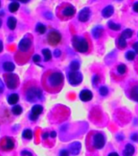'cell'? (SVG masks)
Returning a JSON list of instances; mask_svg holds the SVG:
<instances>
[{
	"label": "cell",
	"instance_id": "13",
	"mask_svg": "<svg viewBox=\"0 0 138 156\" xmlns=\"http://www.w3.org/2000/svg\"><path fill=\"white\" fill-rule=\"evenodd\" d=\"M135 153H136V148L131 143L124 144L121 149L122 156H134Z\"/></svg>",
	"mask_w": 138,
	"mask_h": 156
},
{
	"label": "cell",
	"instance_id": "34",
	"mask_svg": "<svg viewBox=\"0 0 138 156\" xmlns=\"http://www.w3.org/2000/svg\"><path fill=\"white\" fill-rule=\"evenodd\" d=\"M92 81L94 83V85H97V84H99L100 81H101V78H100V76L98 74L97 75H95L92 79Z\"/></svg>",
	"mask_w": 138,
	"mask_h": 156
},
{
	"label": "cell",
	"instance_id": "18",
	"mask_svg": "<svg viewBox=\"0 0 138 156\" xmlns=\"http://www.w3.org/2000/svg\"><path fill=\"white\" fill-rule=\"evenodd\" d=\"M113 13H114V7L111 5H109V6L103 8L102 12V16L104 18H109L113 15Z\"/></svg>",
	"mask_w": 138,
	"mask_h": 156
},
{
	"label": "cell",
	"instance_id": "26",
	"mask_svg": "<svg viewBox=\"0 0 138 156\" xmlns=\"http://www.w3.org/2000/svg\"><path fill=\"white\" fill-rule=\"evenodd\" d=\"M133 31L130 29H125L121 34H120V36H122L125 39H128V38H130L133 37Z\"/></svg>",
	"mask_w": 138,
	"mask_h": 156
},
{
	"label": "cell",
	"instance_id": "28",
	"mask_svg": "<svg viewBox=\"0 0 138 156\" xmlns=\"http://www.w3.org/2000/svg\"><path fill=\"white\" fill-rule=\"evenodd\" d=\"M36 31L37 32V33H39L40 34H45L46 31V26H45L44 24L39 23V24H37V25L36 27Z\"/></svg>",
	"mask_w": 138,
	"mask_h": 156
},
{
	"label": "cell",
	"instance_id": "46",
	"mask_svg": "<svg viewBox=\"0 0 138 156\" xmlns=\"http://www.w3.org/2000/svg\"><path fill=\"white\" fill-rule=\"evenodd\" d=\"M2 20L0 19V28H1V26H2Z\"/></svg>",
	"mask_w": 138,
	"mask_h": 156
},
{
	"label": "cell",
	"instance_id": "32",
	"mask_svg": "<svg viewBox=\"0 0 138 156\" xmlns=\"http://www.w3.org/2000/svg\"><path fill=\"white\" fill-rule=\"evenodd\" d=\"M126 58L128 60H133L135 57H136V53L134 51H129L126 53Z\"/></svg>",
	"mask_w": 138,
	"mask_h": 156
},
{
	"label": "cell",
	"instance_id": "22",
	"mask_svg": "<svg viewBox=\"0 0 138 156\" xmlns=\"http://www.w3.org/2000/svg\"><path fill=\"white\" fill-rule=\"evenodd\" d=\"M18 101H19V95L16 94H12L7 98V102L11 105L16 104L18 102Z\"/></svg>",
	"mask_w": 138,
	"mask_h": 156
},
{
	"label": "cell",
	"instance_id": "41",
	"mask_svg": "<svg viewBox=\"0 0 138 156\" xmlns=\"http://www.w3.org/2000/svg\"><path fill=\"white\" fill-rule=\"evenodd\" d=\"M133 47L135 52L138 54V41L135 42V43H134L133 45Z\"/></svg>",
	"mask_w": 138,
	"mask_h": 156
},
{
	"label": "cell",
	"instance_id": "20",
	"mask_svg": "<svg viewBox=\"0 0 138 156\" xmlns=\"http://www.w3.org/2000/svg\"><path fill=\"white\" fill-rule=\"evenodd\" d=\"M117 47L119 49V50H124V49L127 47V41L126 39L124 38L123 37L120 36L118 37V40H117Z\"/></svg>",
	"mask_w": 138,
	"mask_h": 156
},
{
	"label": "cell",
	"instance_id": "4",
	"mask_svg": "<svg viewBox=\"0 0 138 156\" xmlns=\"http://www.w3.org/2000/svg\"><path fill=\"white\" fill-rule=\"evenodd\" d=\"M22 92L25 100L29 102H36L42 97V91L36 80H28L22 88Z\"/></svg>",
	"mask_w": 138,
	"mask_h": 156
},
{
	"label": "cell",
	"instance_id": "43",
	"mask_svg": "<svg viewBox=\"0 0 138 156\" xmlns=\"http://www.w3.org/2000/svg\"><path fill=\"white\" fill-rule=\"evenodd\" d=\"M133 10L134 12H136L138 13V2H136L133 5Z\"/></svg>",
	"mask_w": 138,
	"mask_h": 156
},
{
	"label": "cell",
	"instance_id": "2",
	"mask_svg": "<svg viewBox=\"0 0 138 156\" xmlns=\"http://www.w3.org/2000/svg\"><path fill=\"white\" fill-rule=\"evenodd\" d=\"M34 52V37L32 34H27L18 45V49L14 55L15 61L19 65H24L29 62Z\"/></svg>",
	"mask_w": 138,
	"mask_h": 156
},
{
	"label": "cell",
	"instance_id": "24",
	"mask_svg": "<svg viewBox=\"0 0 138 156\" xmlns=\"http://www.w3.org/2000/svg\"><path fill=\"white\" fill-rule=\"evenodd\" d=\"M42 54L44 55V60L46 62H48L52 58V54H51V51L49 49H43L42 50Z\"/></svg>",
	"mask_w": 138,
	"mask_h": 156
},
{
	"label": "cell",
	"instance_id": "11",
	"mask_svg": "<svg viewBox=\"0 0 138 156\" xmlns=\"http://www.w3.org/2000/svg\"><path fill=\"white\" fill-rule=\"evenodd\" d=\"M68 80L70 85L76 86L81 83L83 80V76L78 71H71L68 74Z\"/></svg>",
	"mask_w": 138,
	"mask_h": 156
},
{
	"label": "cell",
	"instance_id": "7",
	"mask_svg": "<svg viewBox=\"0 0 138 156\" xmlns=\"http://www.w3.org/2000/svg\"><path fill=\"white\" fill-rule=\"evenodd\" d=\"M5 84L9 90H15L19 85V76L12 73H7L3 74Z\"/></svg>",
	"mask_w": 138,
	"mask_h": 156
},
{
	"label": "cell",
	"instance_id": "6",
	"mask_svg": "<svg viewBox=\"0 0 138 156\" xmlns=\"http://www.w3.org/2000/svg\"><path fill=\"white\" fill-rule=\"evenodd\" d=\"M128 74V68L124 63H119L115 67L111 72V75L114 80L120 81L124 79Z\"/></svg>",
	"mask_w": 138,
	"mask_h": 156
},
{
	"label": "cell",
	"instance_id": "33",
	"mask_svg": "<svg viewBox=\"0 0 138 156\" xmlns=\"http://www.w3.org/2000/svg\"><path fill=\"white\" fill-rule=\"evenodd\" d=\"M108 92H109V90H108L107 87H106V86H102V87H100L99 89L100 94L102 95V96H103V97L107 96V95L108 94Z\"/></svg>",
	"mask_w": 138,
	"mask_h": 156
},
{
	"label": "cell",
	"instance_id": "8",
	"mask_svg": "<svg viewBox=\"0 0 138 156\" xmlns=\"http://www.w3.org/2000/svg\"><path fill=\"white\" fill-rule=\"evenodd\" d=\"M125 92L129 99L138 102V80H131L127 85Z\"/></svg>",
	"mask_w": 138,
	"mask_h": 156
},
{
	"label": "cell",
	"instance_id": "45",
	"mask_svg": "<svg viewBox=\"0 0 138 156\" xmlns=\"http://www.w3.org/2000/svg\"><path fill=\"white\" fill-rule=\"evenodd\" d=\"M19 1L21 2H24V3H26V2H29V0H19Z\"/></svg>",
	"mask_w": 138,
	"mask_h": 156
},
{
	"label": "cell",
	"instance_id": "23",
	"mask_svg": "<svg viewBox=\"0 0 138 156\" xmlns=\"http://www.w3.org/2000/svg\"><path fill=\"white\" fill-rule=\"evenodd\" d=\"M3 69L7 73H12L15 69V65L12 62H5L3 63Z\"/></svg>",
	"mask_w": 138,
	"mask_h": 156
},
{
	"label": "cell",
	"instance_id": "14",
	"mask_svg": "<svg viewBox=\"0 0 138 156\" xmlns=\"http://www.w3.org/2000/svg\"><path fill=\"white\" fill-rule=\"evenodd\" d=\"M43 112V107L41 105H35L32 108L31 115H29V119L31 120H36L39 115H41Z\"/></svg>",
	"mask_w": 138,
	"mask_h": 156
},
{
	"label": "cell",
	"instance_id": "48",
	"mask_svg": "<svg viewBox=\"0 0 138 156\" xmlns=\"http://www.w3.org/2000/svg\"><path fill=\"white\" fill-rule=\"evenodd\" d=\"M117 1H118V0H117ZM119 1H122V0H119Z\"/></svg>",
	"mask_w": 138,
	"mask_h": 156
},
{
	"label": "cell",
	"instance_id": "31",
	"mask_svg": "<svg viewBox=\"0 0 138 156\" xmlns=\"http://www.w3.org/2000/svg\"><path fill=\"white\" fill-rule=\"evenodd\" d=\"M71 71H78L80 68V63L77 61H73L70 65Z\"/></svg>",
	"mask_w": 138,
	"mask_h": 156
},
{
	"label": "cell",
	"instance_id": "44",
	"mask_svg": "<svg viewBox=\"0 0 138 156\" xmlns=\"http://www.w3.org/2000/svg\"><path fill=\"white\" fill-rule=\"evenodd\" d=\"M2 49H3V46H2V42L0 41V53L2 52Z\"/></svg>",
	"mask_w": 138,
	"mask_h": 156
},
{
	"label": "cell",
	"instance_id": "47",
	"mask_svg": "<svg viewBox=\"0 0 138 156\" xmlns=\"http://www.w3.org/2000/svg\"><path fill=\"white\" fill-rule=\"evenodd\" d=\"M0 7H1V0H0Z\"/></svg>",
	"mask_w": 138,
	"mask_h": 156
},
{
	"label": "cell",
	"instance_id": "15",
	"mask_svg": "<svg viewBox=\"0 0 138 156\" xmlns=\"http://www.w3.org/2000/svg\"><path fill=\"white\" fill-rule=\"evenodd\" d=\"M90 16V10L89 7H85L83 8L78 15V20L80 22H86L89 20Z\"/></svg>",
	"mask_w": 138,
	"mask_h": 156
},
{
	"label": "cell",
	"instance_id": "3",
	"mask_svg": "<svg viewBox=\"0 0 138 156\" xmlns=\"http://www.w3.org/2000/svg\"><path fill=\"white\" fill-rule=\"evenodd\" d=\"M107 136L102 132L92 130L85 137V147L89 152H95L104 148Z\"/></svg>",
	"mask_w": 138,
	"mask_h": 156
},
{
	"label": "cell",
	"instance_id": "16",
	"mask_svg": "<svg viewBox=\"0 0 138 156\" xmlns=\"http://www.w3.org/2000/svg\"><path fill=\"white\" fill-rule=\"evenodd\" d=\"M80 149H81V145H80V143L76 141V142H73V143L70 144V146L68 147V151H69L71 154H73V156H76L80 153Z\"/></svg>",
	"mask_w": 138,
	"mask_h": 156
},
{
	"label": "cell",
	"instance_id": "9",
	"mask_svg": "<svg viewBox=\"0 0 138 156\" xmlns=\"http://www.w3.org/2000/svg\"><path fill=\"white\" fill-rule=\"evenodd\" d=\"M75 14L76 8L73 5L69 4L64 5L63 7H61L59 8V12H58V16L63 19H69L71 17L74 16Z\"/></svg>",
	"mask_w": 138,
	"mask_h": 156
},
{
	"label": "cell",
	"instance_id": "21",
	"mask_svg": "<svg viewBox=\"0 0 138 156\" xmlns=\"http://www.w3.org/2000/svg\"><path fill=\"white\" fill-rule=\"evenodd\" d=\"M7 27L9 28V29L11 30H14L16 27V20L15 17H9L8 20H7Z\"/></svg>",
	"mask_w": 138,
	"mask_h": 156
},
{
	"label": "cell",
	"instance_id": "5",
	"mask_svg": "<svg viewBox=\"0 0 138 156\" xmlns=\"http://www.w3.org/2000/svg\"><path fill=\"white\" fill-rule=\"evenodd\" d=\"M72 44L74 50L80 54H89L92 51V42L89 37L85 36H73L72 39Z\"/></svg>",
	"mask_w": 138,
	"mask_h": 156
},
{
	"label": "cell",
	"instance_id": "37",
	"mask_svg": "<svg viewBox=\"0 0 138 156\" xmlns=\"http://www.w3.org/2000/svg\"><path fill=\"white\" fill-rule=\"evenodd\" d=\"M21 156H33V154L28 151H23L21 152Z\"/></svg>",
	"mask_w": 138,
	"mask_h": 156
},
{
	"label": "cell",
	"instance_id": "30",
	"mask_svg": "<svg viewBox=\"0 0 138 156\" xmlns=\"http://www.w3.org/2000/svg\"><path fill=\"white\" fill-rule=\"evenodd\" d=\"M108 26H109L110 29H112V30H115V31H118V30L120 29V25L119 24H115V23L112 21L108 22Z\"/></svg>",
	"mask_w": 138,
	"mask_h": 156
},
{
	"label": "cell",
	"instance_id": "38",
	"mask_svg": "<svg viewBox=\"0 0 138 156\" xmlns=\"http://www.w3.org/2000/svg\"><path fill=\"white\" fill-rule=\"evenodd\" d=\"M107 156H119V154L117 153L116 151H110L109 153L107 154Z\"/></svg>",
	"mask_w": 138,
	"mask_h": 156
},
{
	"label": "cell",
	"instance_id": "12",
	"mask_svg": "<svg viewBox=\"0 0 138 156\" xmlns=\"http://www.w3.org/2000/svg\"><path fill=\"white\" fill-rule=\"evenodd\" d=\"M62 41L61 34L57 31H51L47 35V42L52 46H58Z\"/></svg>",
	"mask_w": 138,
	"mask_h": 156
},
{
	"label": "cell",
	"instance_id": "27",
	"mask_svg": "<svg viewBox=\"0 0 138 156\" xmlns=\"http://www.w3.org/2000/svg\"><path fill=\"white\" fill-rule=\"evenodd\" d=\"M23 137L27 140H31L33 138V133L30 129H25L24 132H23V134H22Z\"/></svg>",
	"mask_w": 138,
	"mask_h": 156
},
{
	"label": "cell",
	"instance_id": "25",
	"mask_svg": "<svg viewBox=\"0 0 138 156\" xmlns=\"http://www.w3.org/2000/svg\"><path fill=\"white\" fill-rule=\"evenodd\" d=\"M19 8V2H12V3H10L8 9L11 12H17Z\"/></svg>",
	"mask_w": 138,
	"mask_h": 156
},
{
	"label": "cell",
	"instance_id": "19",
	"mask_svg": "<svg viewBox=\"0 0 138 156\" xmlns=\"http://www.w3.org/2000/svg\"><path fill=\"white\" fill-rule=\"evenodd\" d=\"M103 32H104V30H103V28L102 26L95 27L92 31L93 36H94L95 39H99L102 36Z\"/></svg>",
	"mask_w": 138,
	"mask_h": 156
},
{
	"label": "cell",
	"instance_id": "29",
	"mask_svg": "<svg viewBox=\"0 0 138 156\" xmlns=\"http://www.w3.org/2000/svg\"><path fill=\"white\" fill-rule=\"evenodd\" d=\"M12 111L13 114L16 115H20L22 113L23 109H22V107L20 106H19V105H16V106L13 107Z\"/></svg>",
	"mask_w": 138,
	"mask_h": 156
},
{
	"label": "cell",
	"instance_id": "17",
	"mask_svg": "<svg viewBox=\"0 0 138 156\" xmlns=\"http://www.w3.org/2000/svg\"><path fill=\"white\" fill-rule=\"evenodd\" d=\"M93 98L92 92L89 90H83L80 93V99L83 102H89Z\"/></svg>",
	"mask_w": 138,
	"mask_h": 156
},
{
	"label": "cell",
	"instance_id": "35",
	"mask_svg": "<svg viewBox=\"0 0 138 156\" xmlns=\"http://www.w3.org/2000/svg\"><path fill=\"white\" fill-rule=\"evenodd\" d=\"M70 155V152L68 150H62L59 152V156H69Z\"/></svg>",
	"mask_w": 138,
	"mask_h": 156
},
{
	"label": "cell",
	"instance_id": "1",
	"mask_svg": "<svg viewBox=\"0 0 138 156\" xmlns=\"http://www.w3.org/2000/svg\"><path fill=\"white\" fill-rule=\"evenodd\" d=\"M64 85V76L60 71L49 69L41 76V86L50 94L60 92Z\"/></svg>",
	"mask_w": 138,
	"mask_h": 156
},
{
	"label": "cell",
	"instance_id": "42",
	"mask_svg": "<svg viewBox=\"0 0 138 156\" xmlns=\"http://www.w3.org/2000/svg\"><path fill=\"white\" fill-rule=\"evenodd\" d=\"M54 55H55V57H59L61 55V51H59V50H55V52H54Z\"/></svg>",
	"mask_w": 138,
	"mask_h": 156
},
{
	"label": "cell",
	"instance_id": "40",
	"mask_svg": "<svg viewBox=\"0 0 138 156\" xmlns=\"http://www.w3.org/2000/svg\"><path fill=\"white\" fill-rule=\"evenodd\" d=\"M134 68H135V71H136V73L138 74V57L136 58V60H135V63H134Z\"/></svg>",
	"mask_w": 138,
	"mask_h": 156
},
{
	"label": "cell",
	"instance_id": "36",
	"mask_svg": "<svg viewBox=\"0 0 138 156\" xmlns=\"http://www.w3.org/2000/svg\"><path fill=\"white\" fill-rule=\"evenodd\" d=\"M131 140L133 141H135V142H138V133H133L132 134L131 136Z\"/></svg>",
	"mask_w": 138,
	"mask_h": 156
},
{
	"label": "cell",
	"instance_id": "10",
	"mask_svg": "<svg viewBox=\"0 0 138 156\" xmlns=\"http://www.w3.org/2000/svg\"><path fill=\"white\" fill-rule=\"evenodd\" d=\"M15 148V140L11 136H4L0 139V151H10Z\"/></svg>",
	"mask_w": 138,
	"mask_h": 156
},
{
	"label": "cell",
	"instance_id": "39",
	"mask_svg": "<svg viewBox=\"0 0 138 156\" xmlns=\"http://www.w3.org/2000/svg\"><path fill=\"white\" fill-rule=\"evenodd\" d=\"M34 61L35 63H39L41 61V57L38 55H36L34 56Z\"/></svg>",
	"mask_w": 138,
	"mask_h": 156
}]
</instances>
